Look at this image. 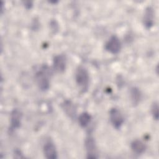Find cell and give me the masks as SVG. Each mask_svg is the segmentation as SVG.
I'll list each match as a JSON object with an SVG mask.
<instances>
[{
	"instance_id": "cell-1",
	"label": "cell",
	"mask_w": 159,
	"mask_h": 159,
	"mask_svg": "<svg viewBox=\"0 0 159 159\" xmlns=\"http://www.w3.org/2000/svg\"><path fill=\"white\" fill-rule=\"evenodd\" d=\"M50 71L47 66H43L37 71L35 78L38 87L41 91H47L50 86Z\"/></svg>"
},
{
	"instance_id": "cell-2",
	"label": "cell",
	"mask_w": 159,
	"mask_h": 159,
	"mask_svg": "<svg viewBox=\"0 0 159 159\" xmlns=\"http://www.w3.org/2000/svg\"><path fill=\"white\" fill-rule=\"evenodd\" d=\"M75 80L80 89L83 93L88 91L89 88V76L87 70L82 66H79L75 72Z\"/></svg>"
},
{
	"instance_id": "cell-3",
	"label": "cell",
	"mask_w": 159,
	"mask_h": 159,
	"mask_svg": "<svg viewBox=\"0 0 159 159\" xmlns=\"http://www.w3.org/2000/svg\"><path fill=\"white\" fill-rule=\"evenodd\" d=\"M109 118L111 124L117 129L120 128L124 122V117L120 111L116 107L111 108L109 111Z\"/></svg>"
},
{
	"instance_id": "cell-4",
	"label": "cell",
	"mask_w": 159,
	"mask_h": 159,
	"mask_svg": "<svg viewBox=\"0 0 159 159\" xmlns=\"http://www.w3.org/2000/svg\"><path fill=\"white\" fill-rule=\"evenodd\" d=\"M84 145L87 152L88 158H96L97 156V147L95 140L91 136H88L84 142Z\"/></svg>"
},
{
	"instance_id": "cell-5",
	"label": "cell",
	"mask_w": 159,
	"mask_h": 159,
	"mask_svg": "<svg viewBox=\"0 0 159 159\" xmlns=\"http://www.w3.org/2000/svg\"><path fill=\"white\" fill-rule=\"evenodd\" d=\"M105 48L112 54L117 53L121 48V43L116 35H112L105 45Z\"/></svg>"
},
{
	"instance_id": "cell-6",
	"label": "cell",
	"mask_w": 159,
	"mask_h": 159,
	"mask_svg": "<svg viewBox=\"0 0 159 159\" xmlns=\"http://www.w3.org/2000/svg\"><path fill=\"white\" fill-rule=\"evenodd\" d=\"M66 58L65 55L59 54L54 57L53 60V66L54 70L57 72H63L66 68Z\"/></svg>"
},
{
	"instance_id": "cell-7",
	"label": "cell",
	"mask_w": 159,
	"mask_h": 159,
	"mask_svg": "<svg viewBox=\"0 0 159 159\" xmlns=\"http://www.w3.org/2000/svg\"><path fill=\"white\" fill-rule=\"evenodd\" d=\"M21 112L17 109H14L11 114V130H13L20 127L21 124Z\"/></svg>"
},
{
	"instance_id": "cell-8",
	"label": "cell",
	"mask_w": 159,
	"mask_h": 159,
	"mask_svg": "<svg viewBox=\"0 0 159 159\" xmlns=\"http://www.w3.org/2000/svg\"><path fill=\"white\" fill-rule=\"evenodd\" d=\"M154 11L152 7L148 6L144 12L143 21L144 25L147 28H151L153 25L154 22Z\"/></svg>"
},
{
	"instance_id": "cell-9",
	"label": "cell",
	"mask_w": 159,
	"mask_h": 159,
	"mask_svg": "<svg viewBox=\"0 0 159 159\" xmlns=\"http://www.w3.org/2000/svg\"><path fill=\"white\" fill-rule=\"evenodd\" d=\"M43 153L47 158H57V152L55 145L52 142H47L43 146Z\"/></svg>"
},
{
	"instance_id": "cell-10",
	"label": "cell",
	"mask_w": 159,
	"mask_h": 159,
	"mask_svg": "<svg viewBox=\"0 0 159 159\" xmlns=\"http://www.w3.org/2000/svg\"><path fill=\"white\" fill-rule=\"evenodd\" d=\"M131 148L134 152L137 154L143 153L146 149L145 143L140 140H135L131 143Z\"/></svg>"
},
{
	"instance_id": "cell-11",
	"label": "cell",
	"mask_w": 159,
	"mask_h": 159,
	"mask_svg": "<svg viewBox=\"0 0 159 159\" xmlns=\"http://www.w3.org/2000/svg\"><path fill=\"white\" fill-rule=\"evenodd\" d=\"M63 109L65 111V112L70 117H73L76 114V108L74 105L70 101H65L62 104Z\"/></svg>"
},
{
	"instance_id": "cell-12",
	"label": "cell",
	"mask_w": 159,
	"mask_h": 159,
	"mask_svg": "<svg viewBox=\"0 0 159 159\" xmlns=\"http://www.w3.org/2000/svg\"><path fill=\"white\" fill-rule=\"evenodd\" d=\"M141 93L137 87H133L130 89V98L132 102L134 105H137L141 99Z\"/></svg>"
},
{
	"instance_id": "cell-13",
	"label": "cell",
	"mask_w": 159,
	"mask_h": 159,
	"mask_svg": "<svg viewBox=\"0 0 159 159\" xmlns=\"http://www.w3.org/2000/svg\"><path fill=\"white\" fill-rule=\"evenodd\" d=\"M91 115L88 112H84L81 113L79 116L78 122L81 127H85L89 124V123L91 121Z\"/></svg>"
},
{
	"instance_id": "cell-14",
	"label": "cell",
	"mask_w": 159,
	"mask_h": 159,
	"mask_svg": "<svg viewBox=\"0 0 159 159\" xmlns=\"http://www.w3.org/2000/svg\"><path fill=\"white\" fill-rule=\"evenodd\" d=\"M151 111H152V114L153 118L155 120H158V105L157 102H155L152 104V108H151Z\"/></svg>"
},
{
	"instance_id": "cell-15",
	"label": "cell",
	"mask_w": 159,
	"mask_h": 159,
	"mask_svg": "<svg viewBox=\"0 0 159 159\" xmlns=\"http://www.w3.org/2000/svg\"><path fill=\"white\" fill-rule=\"evenodd\" d=\"M24 4H25V6L27 7V8H30L31 7H32V2H30V1H28V2H24Z\"/></svg>"
}]
</instances>
